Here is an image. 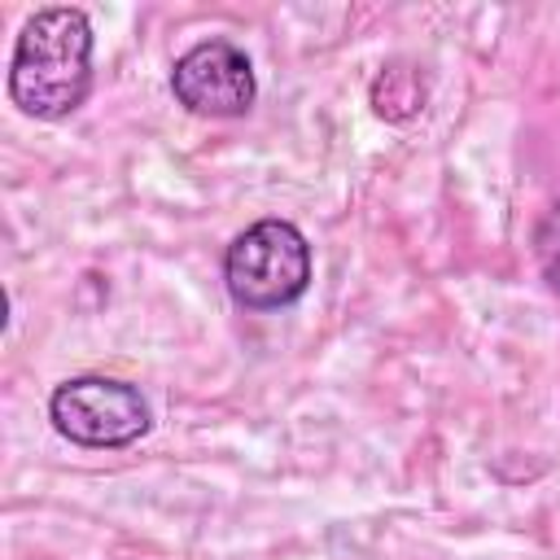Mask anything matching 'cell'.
Segmentation results:
<instances>
[{"label": "cell", "instance_id": "3", "mask_svg": "<svg viewBox=\"0 0 560 560\" xmlns=\"http://www.w3.org/2000/svg\"><path fill=\"white\" fill-rule=\"evenodd\" d=\"M48 420L74 446L114 451V446H131L136 438L149 433V402L127 381H114V376H70V381H61L52 389Z\"/></svg>", "mask_w": 560, "mask_h": 560}, {"label": "cell", "instance_id": "2", "mask_svg": "<svg viewBox=\"0 0 560 560\" xmlns=\"http://www.w3.org/2000/svg\"><path fill=\"white\" fill-rule=\"evenodd\" d=\"M223 280L236 306L280 311L311 284V245L289 219H258L228 245Z\"/></svg>", "mask_w": 560, "mask_h": 560}, {"label": "cell", "instance_id": "4", "mask_svg": "<svg viewBox=\"0 0 560 560\" xmlns=\"http://www.w3.org/2000/svg\"><path fill=\"white\" fill-rule=\"evenodd\" d=\"M171 92L201 118H241L254 105L258 83L249 57L232 39H201L175 61Z\"/></svg>", "mask_w": 560, "mask_h": 560}, {"label": "cell", "instance_id": "5", "mask_svg": "<svg viewBox=\"0 0 560 560\" xmlns=\"http://www.w3.org/2000/svg\"><path fill=\"white\" fill-rule=\"evenodd\" d=\"M534 258H538L547 284L560 289V201H556V206L538 219V228H534Z\"/></svg>", "mask_w": 560, "mask_h": 560}, {"label": "cell", "instance_id": "1", "mask_svg": "<svg viewBox=\"0 0 560 560\" xmlns=\"http://www.w3.org/2000/svg\"><path fill=\"white\" fill-rule=\"evenodd\" d=\"M92 88V22L74 4H48L26 18L13 61L9 96L31 118H66Z\"/></svg>", "mask_w": 560, "mask_h": 560}]
</instances>
